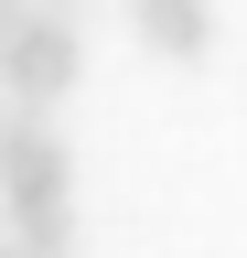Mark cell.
<instances>
[{"mask_svg":"<svg viewBox=\"0 0 247 258\" xmlns=\"http://www.w3.org/2000/svg\"><path fill=\"white\" fill-rule=\"evenodd\" d=\"M75 86H86V43H75L65 0H33V11L0 32V108H22V118H54Z\"/></svg>","mask_w":247,"mask_h":258,"instance_id":"obj_1","label":"cell"},{"mask_svg":"<svg viewBox=\"0 0 247 258\" xmlns=\"http://www.w3.org/2000/svg\"><path fill=\"white\" fill-rule=\"evenodd\" d=\"M33 205H75V151L54 118H0V215H33Z\"/></svg>","mask_w":247,"mask_h":258,"instance_id":"obj_2","label":"cell"},{"mask_svg":"<svg viewBox=\"0 0 247 258\" xmlns=\"http://www.w3.org/2000/svg\"><path fill=\"white\" fill-rule=\"evenodd\" d=\"M129 22H140V43L172 54V64H194L215 43V0H129Z\"/></svg>","mask_w":247,"mask_h":258,"instance_id":"obj_3","label":"cell"},{"mask_svg":"<svg viewBox=\"0 0 247 258\" xmlns=\"http://www.w3.org/2000/svg\"><path fill=\"white\" fill-rule=\"evenodd\" d=\"M0 237H11V258H86V226H75V205H33V215H0Z\"/></svg>","mask_w":247,"mask_h":258,"instance_id":"obj_4","label":"cell"},{"mask_svg":"<svg viewBox=\"0 0 247 258\" xmlns=\"http://www.w3.org/2000/svg\"><path fill=\"white\" fill-rule=\"evenodd\" d=\"M0 258H11V237H0Z\"/></svg>","mask_w":247,"mask_h":258,"instance_id":"obj_5","label":"cell"},{"mask_svg":"<svg viewBox=\"0 0 247 258\" xmlns=\"http://www.w3.org/2000/svg\"><path fill=\"white\" fill-rule=\"evenodd\" d=\"M0 118H11V108H0Z\"/></svg>","mask_w":247,"mask_h":258,"instance_id":"obj_6","label":"cell"}]
</instances>
